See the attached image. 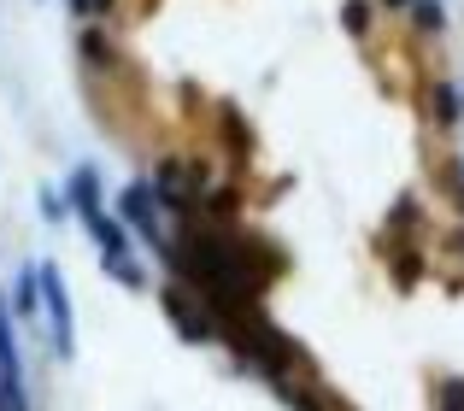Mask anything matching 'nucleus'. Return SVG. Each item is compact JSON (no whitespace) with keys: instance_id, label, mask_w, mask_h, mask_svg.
<instances>
[{"instance_id":"1","label":"nucleus","mask_w":464,"mask_h":411,"mask_svg":"<svg viewBox=\"0 0 464 411\" xmlns=\"http://www.w3.org/2000/svg\"><path fill=\"white\" fill-rule=\"evenodd\" d=\"M118 217H124L130 235H141V247H153L159 259H177V241L165 235V206L153 195V177H130L124 188H118Z\"/></svg>"},{"instance_id":"2","label":"nucleus","mask_w":464,"mask_h":411,"mask_svg":"<svg viewBox=\"0 0 464 411\" xmlns=\"http://www.w3.org/2000/svg\"><path fill=\"white\" fill-rule=\"evenodd\" d=\"M42 311H47V341H53V358L71 365L77 358V311H71L65 276H59L53 259H42Z\"/></svg>"},{"instance_id":"3","label":"nucleus","mask_w":464,"mask_h":411,"mask_svg":"<svg viewBox=\"0 0 464 411\" xmlns=\"http://www.w3.org/2000/svg\"><path fill=\"white\" fill-rule=\"evenodd\" d=\"M159 306H165L170 330H177L188 347H212V341H218V318H212V306H206L194 288L165 282V288H159Z\"/></svg>"},{"instance_id":"4","label":"nucleus","mask_w":464,"mask_h":411,"mask_svg":"<svg viewBox=\"0 0 464 411\" xmlns=\"http://www.w3.org/2000/svg\"><path fill=\"white\" fill-rule=\"evenodd\" d=\"M418 106H423V118H430V129H441V136H453V129L464 124V89L453 77H441V71L423 82Z\"/></svg>"},{"instance_id":"5","label":"nucleus","mask_w":464,"mask_h":411,"mask_svg":"<svg viewBox=\"0 0 464 411\" xmlns=\"http://www.w3.org/2000/svg\"><path fill=\"white\" fill-rule=\"evenodd\" d=\"M77 59L94 71V77H106V71L124 65V47H118V35L106 30L101 18H89V24H77Z\"/></svg>"},{"instance_id":"6","label":"nucleus","mask_w":464,"mask_h":411,"mask_svg":"<svg viewBox=\"0 0 464 411\" xmlns=\"http://www.w3.org/2000/svg\"><path fill=\"white\" fill-rule=\"evenodd\" d=\"M12 318H18L24 330L42 335V259L18 264V282H12Z\"/></svg>"},{"instance_id":"7","label":"nucleus","mask_w":464,"mask_h":411,"mask_svg":"<svg viewBox=\"0 0 464 411\" xmlns=\"http://www.w3.org/2000/svg\"><path fill=\"white\" fill-rule=\"evenodd\" d=\"M65 206H71V217H89V212H101V206H106L101 165H94V159H82L77 171L65 177Z\"/></svg>"},{"instance_id":"8","label":"nucleus","mask_w":464,"mask_h":411,"mask_svg":"<svg viewBox=\"0 0 464 411\" xmlns=\"http://www.w3.org/2000/svg\"><path fill=\"white\" fill-rule=\"evenodd\" d=\"M77 224L89 229V241L101 247V259H112V253H136V235H130L124 217L106 212V206H101V212H89V217H77Z\"/></svg>"},{"instance_id":"9","label":"nucleus","mask_w":464,"mask_h":411,"mask_svg":"<svg viewBox=\"0 0 464 411\" xmlns=\"http://www.w3.org/2000/svg\"><path fill=\"white\" fill-rule=\"evenodd\" d=\"M236 212H241V188L218 177V183L200 195V217H206V224H236Z\"/></svg>"},{"instance_id":"10","label":"nucleus","mask_w":464,"mask_h":411,"mask_svg":"<svg viewBox=\"0 0 464 411\" xmlns=\"http://www.w3.org/2000/svg\"><path fill=\"white\" fill-rule=\"evenodd\" d=\"M406 24L418 30V42H441V35H447V6H441V0H411Z\"/></svg>"},{"instance_id":"11","label":"nucleus","mask_w":464,"mask_h":411,"mask_svg":"<svg viewBox=\"0 0 464 411\" xmlns=\"http://www.w3.org/2000/svg\"><path fill=\"white\" fill-rule=\"evenodd\" d=\"M101 264H106V276H112L118 288H130V294H141V288L153 282V276H148V264H141L136 253H112V259H101Z\"/></svg>"},{"instance_id":"12","label":"nucleus","mask_w":464,"mask_h":411,"mask_svg":"<svg viewBox=\"0 0 464 411\" xmlns=\"http://www.w3.org/2000/svg\"><path fill=\"white\" fill-rule=\"evenodd\" d=\"M341 30H347L353 42H371V30H376V0H341Z\"/></svg>"},{"instance_id":"13","label":"nucleus","mask_w":464,"mask_h":411,"mask_svg":"<svg viewBox=\"0 0 464 411\" xmlns=\"http://www.w3.org/2000/svg\"><path fill=\"white\" fill-rule=\"evenodd\" d=\"M430 183L441 188V195L464 188V159H459V153H441V159H430Z\"/></svg>"},{"instance_id":"14","label":"nucleus","mask_w":464,"mask_h":411,"mask_svg":"<svg viewBox=\"0 0 464 411\" xmlns=\"http://www.w3.org/2000/svg\"><path fill=\"white\" fill-rule=\"evenodd\" d=\"M435 411H464V377H441V382H435Z\"/></svg>"},{"instance_id":"15","label":"nucleus","mask_w":464,"mask_h":411,"mask_svg":"<svg viewBox=\"0 0 464 411\" xmlns=\"http://www.w3.org/2000/svg\"><path fill=\"white\" fill-rule=\"evenodd\" d=\"M71 12H77V24H89V18H112V12H118V0H71Z\"/></svg>"},{"instance_id":"16","label":"nucleus","mask_w":464,"mask_h":411,"mask_svg":"<svg viewBox=\"0 0 464 411\" xmlns=\"http://www.w3.org/2000/svg\"><path fill=\"white\" fill-rule=\"evenodd\" d=\"M35 206H42V217H53V224H65V217H71V206H65V195H59V188H42V195H35Z\"/></svg>"},{"instance_id":"17","label":"nucleus","mask_w":464,"mask_h":411,"mask_svg":"<svg viewBox=\"0 0 464 411\" xmlns=\"http://www.w3.org/2000/svg\"><path fill=\"white\" fill-rule=\"evenodd\" d=\"M406 6L411 0H376V12H400V18H406Z\"/></svg>"},{"instance_id":"18","label":"nucleus","mask_w":464,"mask_h":411,"mask_svg":"<svg viewBox=\"0 0 464 411\" xmlns=\"http://www.w3.org/2000/svg\"><path fill=\"white\" fill-rule=\"evenodd\" d=\"M447 206H453V212L464 217V188H453V195H447Z\"/></svg>"}]
</instances>
